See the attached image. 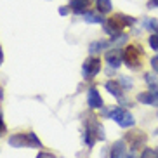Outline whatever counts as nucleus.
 <instances>
[{
	"label": "nucleus",
	"instance_id": "19",
	"mask_svg": "<svg viewBox=\"0 0 158 158\" xmlns=\"http://www.w3.org/2000/svg\"><path fill=\"white\" fill-rule=\"evenodd\" d=\"M144 80H146V84L151 87V85H158V78L155 73H146L144 75Z\"/></svg>",
	"mask_w": 158,
	"mask_h": 158
},
{
	"label": "nucleus",
	"instance_id": "13",
	"mask_svg": "<svg viewBox=\"0 0 158 158\" xmlns=\"http://www.w3.org/2000/svg\"><path fill=\"white\" fill-rule=\"evenodd\" d=\"M110 44H111V42H108V40H98V42H92L90 45H89V54H90V56H96L98 52L108 49Z\"/></svg>",
	"mask_w": 158,
	"mask_h": 158
},
{
	"label": "nucleus",
	"instance_id": "32",
	"mask_svg": "<svg viewBox=\"0 0 158 158\" xmlns=\"http://www.w3.org/2000/svg\"><path fill=\"white\" fill-rule=\"evenodd\" d=\"M156 116H158V113H156Z\"/></svg>",
	"mask_w": 158,
	"mask_h": 158
},
{
	"label": "nucleus",
	"instance_id": "10",
	"mask_svg": "<svg viewBox=\"0 0 158 158\" xmlns=\"http://www.w3.org/2000/svg\"><path fill=\"white\" fill-rule=\"evenodd\" d=\"M9 144L14 146V148H26L30 146V141H28V132L26 134H14L9 137Z\"/></svg>",
	"mask_w": 158,
	"mask_h": 158
},
{
	"label": "nucleus",
	"instance_id": "18",
	"mask_svg": "<svg viewBox=\"0 0 158 158\" xmlns=\"http://www.w3.org/2000/svg\"><path fill=\"white\" fill-rule=\"evenodd\" d=\"M28 141H30V148H42V141L37 137L35 132H28Z\"/></svg>",
	"mask_w": 158,
	"mask_h": 158
},
{
	"label": "nucleus",
	"instance_id": "17",
	"mask_svg": "<svg viewBox=\"0 0 158 158\" xmlns=\"http://www.w3.org/2000/svg\"><path fill=\"white\" fill-rule=\"evenodd\" d=\"M144 28L149 30L151 33H158V19H144Z\"/></svg>",
	"mask_w": 158,
	"mask_h": 158
},
{
	"label": "nucleus",
	"instance_id": "31",
	"mask_svg": "<svg viewBox=\"0 0 158 158\" xmlns=\"http://www.w3.org/2000/svg\"><path fill=\"white\" fill-rule=\"evenodd\" d=\"M155 155H156V158H158V148H156V149H155Z\"/></svg>",
	"mask_w": 158,
	"mask_h": 158
},
{
	"label": "nucleus",
	"instance_id": "23",
	"mask_svg": "<svg viewBox=\"0 0 158 158\" xmlns=\"http://www.w3.org/2000/svg\"><path fill=\"white\" fill-rule=\"evenodd\" d=\"M141 158H156V155H155V151L151 148H146L143 153H141Z\"/></svg>",
	"mask_w": 158,
	"mask_h": 158
},
{
	"label": "nucleus",
	"instance_id": "21",
	"mask_svg": "<svg viewBox=\"0 0 158 158\" xmlns=\"http://www.w3.org/2000/svg\"><path fill=\"white\" fill-rule=\"evenodd\" d=\"M118 84L122 85V89H123V90H127V89H132V80L127 78V77H120V78H118Z\"/></svg>",
	"mask_w": 158,
	"mask_h": 158
},
{
	"label": "nucleus",
	"instance_id": "20",
	"mask_svg": "<svg viewBox=\"0 0 158 158\" xmlns=\"http://www.w3.org/2000/svg\"><path fill=\"white\" fill-rule=\"evenodd\" d=\"M148 42H149V45H151V49L158 52V33H151L149 38H148Z\"/></svg>",
	"mask_w": 158,
	"mask_h": 158
},
{
	"label": "nucleus",
	"instance_id": "27",
	"mask_svg": "<svg viewBox=\"0 0 158 158\" xmlns=\"http://www.w3.org/2000/svg\"><path fill=\"white\" fill-rule=\"evenodd\" d=\"M5 132V123H4V118H2V113H0V135Z\"/></svg>",
	"mask_w": 158,
	"mask_h": 158
},
{
	"label": "nucleus",
	"instance_id": "2",
	"mask_svg": "<svg viewBox=\"0 0 158 158\" xmlns=\"http://www.w3.org/2000/svg\"><path fill=\"white\" fill-rule=\"evenodd\" d=\"M134 23H135V18L118 12V14H113L108 21H104V31L110 35V38H113L115 35L123 31L127 26H132Z\"/></svg>",
	"mask_w": 158,
	"mask_h": 158
},
{
	"label": "nucleus",
	"instance_id": "9",
	"mask_svg": "<svg viewBox=\"0 0 158 158\" xmlns=\"http://www.w3.org/2000/svg\"><path fill=\"white\" fill-rule=\"evenodd\" d=\"M104 89H106L108 92L111 94L113 98L116 99H122V96H123V89H122V85L118 84V80H108V82H104Z\"/></svg>",
	"mask_w": 158,
	"mask_h": 158
},
{
	"label": "nucleus",
	"instance_id": "12",
	"mask_svg": "<svg viewBox=\"0 0 158 158\" xmlns=\"http://www.w3.org/2000/svg\"><path fill=\"white\" fill-rule=\"evenodd\" d=\"M125 141H116L113 144L111 151H110V158H125Z\"/></svg>",
	"mask_w": 158,
	"mask_h": 158
},
{
	"label": "nucleus",
	"instance_id": "26",
	"mask_svg": "<svg viewBox=\"0 0 158 158\" xmlns=\"http://www.w3.org/2000/svg\"><path fill=\"white\" fill-rule=\"evenodd\" d=\"M70 7H66V5H61L59 7V16H68V12H70Z\"/></svg>",
	"mask_w": 158,
	"mask_h": 158
},
{
	"label": "nucleus",
	"instance_id": "1",
	"mask_svg": "<svg viewBox=\"0 0 158 158\" xmlns=\"http://www.w3.org/2000/svg\"><path fill=\"white\" fill-rule=\"evenodd\" d=\"M104 127L96 120V116H87L85 118V130H84V141L89 148H92L96 141H104Z\"/></svg>",
	"mask_w": 158,
	"mask_h": 158
},
{
	"label": "nucleus",
	"instance_id": "5",
	"mask_svg": "<svg viewBox=\"0 0 158 158\" xmlns=\"http://www.w3.org/2000/svg\"><path fill=\"white\" fill-rule=\"evenodd\" d=\"M101 71V61L96 56H90L89 59H85L84 66H82V75L85 80H92L96 75Z\"/></svg>",
	"mask_w": 158,
	"mask_h": 158
},
{
	"label": "nucleus",
	"instance_id": "25",
	"mask_svg": "<svg viewBox=\"0 0 158 158\" xmlns=\"http://www.w3.org/2000/svg\"><path fill=\"white\" fill-rule=\"evenodd\" d=\"M37 158H57V156L52 155V153H47V151H40V153L37 155Z\"/></svg>",
	"mask_w": 158,
	"mask_h": 158
},
{
	"label": "nucleus",
	"instance_id": "4",
	"mask_svg": "<svg viewBox=\"0 0 158 158\" xmlns=\"http://www.w3.org/2000/svg\"><path fill=\"white\" fill-rule=\"evenodd\" d=\"M143 47L141 45H127L123 49V64L132 68V70H137L141 68V59H143Z\"/></svg>",
	"mask_w": 158,
	"mask_h": 158
},
{
	"label": "nucleus",
	"instance_id": "14",
	"mask_svg": "<svg viewBox=\"0 0 158 158\" xmlns=\"http://www.w3.org/2000/svg\"><path fill=\"white\" fill-rule=\"evenodd\" d=\"M96 9H98L99 14H108L113 9L111 0H96Z\"/></svg>",
	"mask_w": 158,
	"mask_h": 158
},
{
	"label": "nucleus",
	"instance_id": "7",
	"mask_svg": "<svg viewBox=\"0 0 158 158\" xmlns=\"http://www.w3.org/2000/svg\"><path fill=\"white\" fill-rule=\"evenodd\" d=\"M106 61H108V66L111 68H118V66L123 63V49L120 47H113L106 52Z\"/></svg>",
	"mask_w": 158,
	"mask_h": 158
},
{
	"label": "nucleus",
	"instance_id": "3",
	"mask_svg": "<svg viewBox=\"0 0 158 158\" xmlns=\"http://www.w3.org/2000/svg\"><path fill=\"white\" fill-rule=\"evenodd\" d=\"M101 115L102 116H108V118H111V120H115L116 123L120 127H123V129H129V127H132L135 123L134 116H132V113L127 111L125 108H101Z\"/></svg>",
	"mask_w": 158,
	"mask_h": 158
},
{
	"label": "nucleus",
	"instance_id": "22",
	"mask_svg": "<svg viewBox=\"0 0 158 158\" xmlns=\"http://www.w3.org/2000/svg\"><path fill=\"white\" fill-rule=\"evenodd\" d=\"M149 92H151V96H153L155 106H158V85H151V87H149Z\"/></svg>",
	"mask_w": 158,
	"mask_h": 158
},
{
	"label": "nucleus",
	"instance_id": "24",
	"mask_svg": "<svg viewBox=\"0 0 158 158\" xmlns=\"http://www.w3.org/2000/svg\"><path fill=\"white\" fill-rule=\"evenodd\" d=\"M149 63H151V68H153V71H155V73H158V56H153Z\"/></svg>",
	"mask_w": 158,
	"mask_h": 158
},
{
	"label": "nucleus",
	"instance_id": "6",
	"mask_svg": "<svg viewBox=\"0 0 158 158\" xmlns=\"http://www.w3.org/2000/svg\"><path fill=\"white\" fill-rule=\"evenodd\" d=\"M146 141H148V135L144 134L143 130H130V132L125 134V143L130 146L132 151L137 149V148H141V146H144Z\"/></svg>",
	"mask_w": 158,
	"mask_h": 158
},
{
	"label": "nucleus",
	"instance_id": "16",
	"mask_svg": "<svg viewBox=\"0 0 158 158\" xmlns=\"http://www.w3.org/2000/svg\"><path fill=\"white\" fill-rule=\"evenodd\" d=\"M82 18H84L87 23H90V24H96V23L101 24V23H104V21H106V19H102L101 16L94 14V12H84V14H82Z\"/></svg>",
	"mask_w": 158,
	"mask_h": 158
},
{
	"label": "nucleus",
	"instance_id": "8",
	"mask_svg": "<svg viewBox=\"0 0 158 158\" xmlns=\"http://www.w3.org/2000/svg\"><path fill=\"white\" fill-rule=\"evenodd\" d=\"M87 104L92 110H101L104 106V101H102L101 94H99V90L96 87H90L87 90Z\"/></svg>",
	"mask_w": 158,
	"mask_h": 158
},
{
	"label": "nucleus",
	"instance_id": "15",
	"mask_svg": "<svg viewBox=\"0 0 158 158\" xmlns=\"http://www.w3.org/2000/svg\"><path fill=\"white\" fill-rule=\"evenodd\" d=\"M137 101H139L141 104H146V106H155L153 96H151V92H149V90H146V92H141V94H137Z\"/></svg>",
	"mask_w": 158,
	"mask_h": 158
},
{
	"label": "nucleus",
	"instance_id": "11",
	"mask_svg": "<svg viewBox=\"0 0 158 158\" xmlns=\"http://www.w3.org/2000/svg\"><path fill=\"white\" fill-rule=\"evenodd\" d=\"M92 4V0H71L70 2V9L75 14H84L85 9Z\"/></svg>",
	"mask_w": 158,
	"mask_h": 158
},
{
	"label": "nucleus",
	"instance_id": "29",
	"mask_svg": "<svg viewBox=\"0 0 158 158\" xmlns=\"http://www.w3.org/2000/svg\"><path fill=\"white\" fill-rule=\"evenodd\" d=\"M2 61H4V54H2V47H0V64H2Z\"/></svg>",
	"mask_w": 158,
	"mask_h": 158
},
{
	"label": "nucleus",
	"instance_id": "28",
	"mask_svg": "<svg viewBox=\"0 0 158 158\" xmlns=\"http://www.w3.org/2000/svg\"><path fill=\"white\" fill-rule=\"evenodd\" d=\"M148 7H149V9H155V7L158 9V0H149V2H148Z\"/></svg>",
	"mask_w": 158,
	"mask_h": 158
},
{
	"label": "nucleus",
	"instance_id": "30",
	"mask_svg": "<svg viewBox=\"0 0 158 158\" xmlns=\"http://www.w3.org/2000/svg\"><path fill=\"white\" fill-rule=\"evenodd\" d=\"M125 158H135V156H134V153H130V155H127Z\"/></svg>",
	"mask_w": 158,
	"mask_h": 158
}]
</instances>
